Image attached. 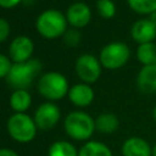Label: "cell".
<instances>
[{"instance_id": "obj_28", "label": "cell", "mask_w": 156, "mask_h": 156, "mask_svg": "<svg viewBox=\"0 0 156 156\" xmlns=\"http://www.w3.org/2000/svg\"><path fill=\"white\" fill-rule=\"evenodd\" d=\"M152 118H154V121L156 122V105H155V107H154V110H152Z\"/></svg>"}, {"instance_id": "obj_13", "label": "cell", "mask_w": 156, "mask_h": 156, "mask_svg": "<svg viewBox=\"0 0 156 156\" xmlns=\"http://www.w3.org/2000/svg\"><path fill=\"white\" fill-rule=\"evenodd\" d=\"M68 99L78 107H87L94 100V90L89 84L85 83L74 84L72 88H69Z\"/></svg>"}, {"instance_id": "obj_7", "label": "cell", "mask_w": 156, "mask_h": 156, "mask_svg": "<svg viewBox=\"0 0 156 156\" xmlns=\"http://www.w3.org/2000/svg\"><path fill=\"white\" fill-rule=\"evenodd\" d=\"M76 73L85 84L95 83L101 74V63L91 54H83L76 61Z\"/></svg>"}, {"instance_id": "obj_12", "label": "cell", "mask_w": 156, "mask_h": 156, "mask_svg": "<svg viewBox=\"0 0 156 156\" xmlns=\"http://www.w3.org/2000/svg\"><path fill=\"white\" fill-rule=\"evenodd\" d=\"M121 151L123 156H152V147L140 136H130L126 139Z\"/></svg>"}, {"instance_id": "obj_24", "label": "cell", "mask_w": 156, "mask_h": 156, "mask_svg": "<svg viewBox=\"0 0 156 156\" xmlns=\"http://www.w3.org/2000/svg\"><path fill=\"white\" fill-rule=\"evenodd\" d=\"M9 35H10V23L5 18L0 17V43L5 41L9 38Z\"/></svg>"}, {"instance_id": "obj_29", "label": "cell", "mask_w": 156, "mask_h": 156, "mask_svg": "<svg viewBox=\"0 0 156 156\" xmlns=\"http://www.w3.org/2000/svg\"><path fill=\"white\" fill-rule=\"evenodd\" d=\"M152 156H156V144L152 146Z\"/></svg>"}, {"instance_id": "obj_16", "label": "cell", "mask_w": 156, "mask_h": 156, "mask_svg": "<svg viewBox=\"0 0 156 156\" xmlns=\"http://www.w3.org/2000/svg\"><path fill=\"white\" fill-rule=\"evenodd\" d=\"M32 104V96L26 89H17L10 96V106L16 113H24Z\"/></svg>"}, {"instance_id": "obj_23", "label": "cell", "mask_w": 156, "mask_h": 156, "mask_svg": "<svg viewBox=\"0 0 156 156\" xmlns=\"http://www.w3.org/2000/svg\"><path fill=\"white\" fill-rule=\"evenodd\" d=\"M12 67L11 58L0 54V78H6Z\"/></svg>"}, {"instance_id": "obj_5", "label": "cell", "mask_w": 156, "mask_h": 156, "mask_svg": "<svg viewBox=\"0 0 156 156\" xmlns=\"http://www.w3.org/2000/svg\"><path fill=\"white\" fill-rule=\"evenodd\" d=\"M38 91L41 96L50 101L61 100L69 91L68 80L58 72H48L39 78Z\"/></svg>"}, {"instance_id": "obj_17", "label": "cell", "mask_w": 156, "mask_h": 156, "mask_svg": "<svg viewBox=\"0 0 156 156\" xmlns=\"http://www.w3.org/2000/svg\"><path fill=\"white\" fill-rule=\"evenodd\" d=\"M78 156H113L111 149L96 140H90L87 141L79 150H78Z\"/></svg>"}, {"instance_id": "obj_3", "label": "cell", "mask_w": 156, "mask_h": 156, "mask_svg": "<svg viewBox=\"0 0 156 156\" xmlns=\"http://www.w3.org/2000/svg\"><path fill=\"white\" fill-rule=\"evenodd\" d=\"M67 18L61 11L49 9L38 16L35 28L41 37L46 39H55L65 34L67 30Z\"/></svg>"}, {"instance_id": "obj_22", "label": "cell", "mask_w": 156, "mask_h": 156, "mask_svg": "<svg viewBox=\"0 0 156 156\" xmlns=\"http://www.w3.org/2000/svg\"><path fill=\"white\" fill-rule=\"evenodd\" d=\"M63 41L68 46H76L80 41V33L78 29H67L63 34Z\"/></svg>"}, {"instance_id": "obj_18", "label": "cell", "mask_w": 156, "mask_h": 156, "mask_svg": "<svg viewBox=\"0 0 156 156\" xmlns=\"http://www.w3.org/2000/svg\"><path fill=\"white\" fill-rule=\"evenodd\" d=\"M48 156H78V150L66 140H57L49 146Z\"/></svg>"}, {"instance_id": "obj_21", "label": "cell", "mask_w": 156, "mask_h": 156, "mask_svg": "<svg viewBox=\"0 0 156 156\" xmlns=\"http://www.w3.org/2000/svg\"><path fill=\"white\" fill-rule=\"evenodd\" d=\"M96 9L102 18H112L116 15V5L112 0H98Z\"/></svg>"}, {"instance_id": "obj_1", "label": "cell", "mask_w": 156, "mask_h": 156, "mask_svg": "<svg viewBox=\"0 0 156 156\" xmlns=\"http://www.w3.org/2000/svg\"><path fill=\"white\" fill-rule=\"evenodd\" d=\"M63 128L69 138L79 141L90 139L96 130L95 119L84 111L69 112L63 121Z\"/></svg>"}, {"instance_id": "obj_20", "label": "cell", "mask_w": 156, "mask_h": 156, "mask_svg": "<svg viewBox=\"0 0 156 156\" xmlns=\"http://www.w3.org/2000/svg\"><path fill=\"white\" fill-rule=\"evenodd\" d=\"M129 7L139 15H151L156 11V0H127Z\"/></svg>"}, {"instance_id": "obj_26", "label": "cell", "mask_w": 156, "mask_h": 156, "mask_svg": "<svg viewBox=\"0 0 156 156\" xmlns=\"http://www.w3.org/2000/svg\"><path fill=\"white\" fill-rule=\"evenodd\" d=\"M0 156H20L16 151L9 147H1L0 149Z\"/></svg>"}, {"instance_id": "obj_27", "label": "cell", "mask_w": 156, "mask_h": 156, "mask_svg": "<svg viewBox=\"0 0 156 156\" xmlns=\"http://www.w3.org/2000/svg\"><path fill=\"white\" fill-rule=\"evenodd\" d=\"M149 20H150V21H151V22H152V23L156 26V11L149 16Z\"/></svg>"}, {"instance_id": "obj_11", "label": "cell", "mask_w": 156, "mask_h": 156, "mask_svg": "<svg viewBox=\"0 0 156 156\" xmlns=\"http://www.w3.org/2000/svg\"><path fill=\"white\" fill-rule=\"evenodd\" d=\"M67 22L74 28L85 27L91 18V10L84 2H74L72 4L66 12Z\"/></svg>"}, {"instance_id": "obj_9", "label": "cell", "mask_w": 156, "mask_h": 156, "mask_svg": "<svg viewBox=\"0 0 156 156\" xmlns=\"http://www.w3.org/2000/svg\"><path fill=\"white\" fill-rule=\"evenodd\" d=\"M34 50V44L30 38L26 35L16 37L9 46V56L15 63H21L30 60Z\"/></svg>"}, {"instance_id": "obj_4", "label": "cell", "mask_w": 156, "mask_h": 156, "mask_svg": "<svg viewBox=\"0 0 156 156\" xmlns=\"http://www.w3.org/2000/svg\"><path fill=\"white\" fill-rule=\"evenodd\" d=\"M9 135L17 143H30L37 135V124L34 119L27 113H13L9 117L6 123Z\"/></svg>"}, {"instance_id": "obj_6", "label": "cell", "mask_w": 156, "mask_h": 156, "mask_svg": "<svg viewBox=\"0 0 156 156\" xmlns=\"http://www.w3.org/2000/svg\"><path fill=\"white\" fill-rule=\"evenodd\" d=\"M130 57V49L122 41H113L102 48L100 51V63L107 69H118L123 67Z\"/></svg>"}, {"instance_id": "obj_2", "label": "cell", "mask_w": 156, "mask_h": 156, "mask_svg": "<svg viewBox=\"0 0 156 156\" xmlns=\"http://www.w3.org/2000/svg\"><path fill=\"white\" fill-rule=\"evenodd\" d=\"M41 71V62L37 58H30L26 62L12 63V67L6 77V82L15 90L29 88L34 78Z\"/></svg>"}, {"instance_id": "obj_10", "label": "cell", "mask_w": 156, "mask_h": 156, "mask_svg": "<svg viewBox=\"0 0 156 156\" xmlns=\"http://www.w3.org/2000/svg\"><path fill=\"white\" fill-rule=\"evenodd\" d=\"M130 35L139 45L145 43H154L156 38V26L147 18L138 20L130 28Z\"/></svg>"}, {"instance_id": "obj_8", "label": "cell", "mask_w": 156, "mask_h": 156, "mask_svg": "<svg viewBox=\"0 0 156 156\" xmlns=\"http://www.w3.org/2000/svg\"><path fill=\"white\" fill-rule=\"evenodd\" d=\"M60 117H61V112H60L58 106L54 102L48 101V102L41 104L35 110L33 119L38 129L48 130V129L54 128L57 124V122L60 121Z\"/></svg>"}, {"instance_id": "obj_14", "label": "cell", "mask_w": 156, "mask_h": 156, "mask_svg": "<svg viewBox=\"0 0 156 156\" xmlns=\"http://www.w3.org/2000/svg\"><path fill=\"white\" fill-rule=\"evenodd\" d=\"M136 87L144 94L156 93V65L143 66L136 76Z\"/></svg>"}, {"instance_id": "obj_30", "label": "cell", "mask_w": 156, "mask_h": 156, "mask_svg": "<svg viewBox=\"0 0 156 156\" xmlns=\"http://www.w3.org/2000/svg\"><path fill=\"white\" fill-rule=\"evenodd\" d=\"M155 65H156V62H155Z\"/></svg>"}, {"instance_id": "obj_25", "label": "cell", "mask_w": 156, "mask_h": 156, "mask_svg": "<svg viewBox=\"0 0 156 156\" xmlns=\"http://www.w3.org/2000/svg\"><path fill=\"white\" fill-rule=\"evenodd\" d=\"M22 0H0V6L4 9H11L17 6Z\"/></svg>"}, {"instance_id": "obj_15", "label": "cell", "mask_w": 156, "mask_h": 156, "mask_svg": "<svg viewBox=\"0 0 156 156\" xmlns=\"http://www.w3.org/2000/svg\"><path fill=\"white\" fill-rule=\"evenodd\" d=\"M119 127V119L115 113L104 112L95 118V129L102 134H112Z\"/></svg>"}, {"instance_id": "obj_19", "label": "cell", "mask_w": 156, "mask_h": 156, "mask_svg": "<svg viewBox=\"0 0 156 156\" xmlns=\"http://www.w3.org/2000/svg\"><path fill=\"white\" fill-rule=\"evenodd\" d=\"M136 58L143 66L155 65V62H156V45L154 43L140 44L136 49Z\"/></svg>"}]
</instances>
